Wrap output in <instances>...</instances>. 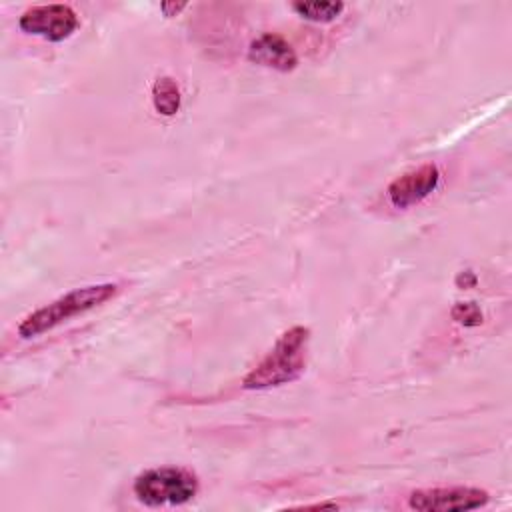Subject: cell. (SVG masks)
Instances as JSON below:
<instances>
[{
	"label": "cell",
	"mask_w": 512,
	"mask_h": 512,
	"mask_svg": "<svg viewBox=\"0 0 512 512\" xmlns=\"http://www.w3.org/2000/svg\"><path fill=\"white\" fill-rule=\"evenodd\" d=\"M456 284L458 286H472V284H476V276L470 272V270H466V272H460L458 276H456Z\"/></svg>",
	"instance_id": "8fae6325"
},
{
	"label": "cell",
	"mask_w": 512,
	"mask_h": 512,
	"mask_svg": "<svg viewBox=\"0 0 512 512\" xmlns=\"http://www.w3.org/2000/svg\"><path fill=\"white\" fill-rule=\"evenodd\" d=\"M154 110L162 116H174L180 108V88L170 76H162L152 86Z\"/></svg>",
	"instance_id": "ba28073f"
},
{
	"label": "cell",
	"mask_w": 512,
	"mask_h": 512,
	"mask_svg": "<svg viewBox=\"0 0 512 512\" xmlns=\"http://www.w3.org/2000/svg\"><path fill=\"white\" fill-rule=\"evenodd\" d=\"M160 8L164 10L166 16H176L182 8H186V4H184V2H180V4H162Z\"/></svg>",
	"instance_id": "7c38bea8"
},
{
	"label": "cell",
	"mask_w": 512,
	"mask_h": 512,
	"mask_svg": "<svg viewBox=\"0 0 512 512\" xmlns=\"http://www.w3.org/2000/svg\"><path fill=\"white\" fill-rule=\"evenodd\" d=\"M490 496L486 490L472 486H438L414 490L408 496V506L420 512H458L474 510L488 504Z\"/></svg>",
	"instance_id": "277c9868"
},
{
	"label": "cell",
	"mask_w": 512,
	"mask_h": 512,
	"mask_svg": "<svg viewBox=\"0 0 512 512\" xmlns=\"http://www.w3.org/2000/svg\"><path fill=\"white\" fill-rule=\"evenodd\" d=\"M120 292V286L114 282H102V284H90L82 288H74L60 298L52 300L50 304L30 312L22 318L18 324V336L22 338H36L44 332L54 330L56 326L68 322L70 318L82 316L104 302L112 300Z\"/></svg>",
	"instance_id": "7a4b0ae2"
},
{
	"label": "cell",
	"mask_w": 512,
	"mask_h": 512,
	"mask_svg": "<svg viewBox=\"0 0 512 512\" xmlns=\"http://www.w3.org/2000/svg\"><path fill=\"white\" fill-rule=\"evenodd\" d=\"M292 10L304 20H310L316 24H328L342 14L344 4L342 2H292Z\"/></svg>",
	"instance_id": "9c48e42d"
},
{
	"label": "cell",
	"mask_w": 512,
	"mask_h": 512,
	"mask_svg": "<svg viewBox=\"0 0 512 512\" xmlns=\"http://www.w3.org/2000/svg\"><path fill=\"white\" fill-rule=\"evenodd\" d=\"M248 60L266 68H274L278 72H290L298 64V56L286 38L274 32L260 34L250 42Z\"/></svg>",
	"instance_id": "52a82bcc"
},
{
	"label": "cell",
	"mask_w": 512,
	"mask_h": 512,
	"mask_svg": "<svg viewBox=\"0 0 512 512\" xmlns=\"http://www.w3.org/2000/svg\"><path fill=\"white\" fill-rule=\"evenodd\" d=\"M440 182V170L436 164H422L414 170L404 172L402 176L394 178L388 188V200L394 208L406 210L418 202H422L426 196H430Z\"/></svg>",
	"instance_id": "8992f818"
},
{
	"label": "cell",
	"mask_w": 512,
	"mask_h": 512,
	"mask_svg": "<svg viewBox=\"0 0 512 512\" xmlns=\"http://www.w3.org/2000/svg\"><path fill=\"white\" fill-rule=\"evenodd\" d=\"M22 32L50 42H62L78 28V16L68 4H40L22 12L18 18Z\"/></svg>",
	"instance_id": "5b68a950"
},
{
	"label": "cell",
	"mask_w": 512,
	"mask_h": 512,
	"mask_svg": "<svg viewBox=\"0 0 512 512\" xmlns=\"http://www.w3.org/2000/svg\"><path fill=\"white\" fill-rule=\"evenodd\" d=\"M450 314H452V318L458 324H464V326H478V324H482V312H480V308L474 302H456L452 306Z\"/></svg>",
	"instance_id": "30bf717a"
},
{
	"label": "cell",
	"mask_w": 512,
	"mask_h": 512,
	"mask_svg": "<svg viewBox=\"0 0 512 512\" xmlns=\"http://www.w3.org/2000/svg\"><path fill=\"white\" fill-rule=\"evenodd\" d=\"M308 336L310 330L304 326H292L282 332L274 348L244 376L242 388L264 390L300 378L306 368Z\"/></svg>",
	"instance_id": "6da1fadb"
},
{
	"label": "cell",
	"mask_w": 512,
	"mask_h": 512,
	"mask_svg": "<svg viewBox=\"0 0 512 512\" xmlns=\"http://www.w3.org/2000/svg\"><path fill=\"white\" fill-rule=\"evenodd\" d=\"M132 490L144 506H180L198 494V478L178 466L148 468L136 476Z\"/></svg>",
	"instance_id": "3957f363"
}]
</instances>
